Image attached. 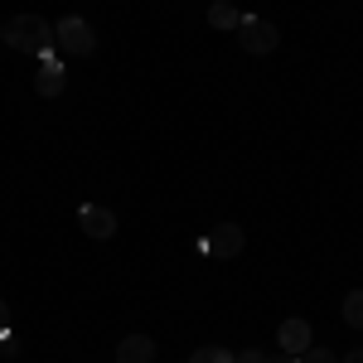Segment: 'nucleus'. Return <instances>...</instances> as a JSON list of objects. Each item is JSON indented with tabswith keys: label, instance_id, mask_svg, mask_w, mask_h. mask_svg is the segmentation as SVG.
I'll return each mask as SVG.
<instances>
[{
	"label": "nucleus",
	"instance_id": "1",
	"mask_svg": "<svg viewBox=\"0 0 363 363\" xmlns=\"http://www.w3.org/2000/svg\"><path fill=\"white\" fill-rule=\"evenodd\" d=\"M0 39L15 49V54H54V25L44 20V15H15V20H5V29H0Z\"/></svg>",
	"mask_w": 363,
	"mask_h": 363
},
{
	"label": "nucleus",
	"instance_id": "2",
	"mask_svg": "<svg viewBox=\"0 0 363 363\" xmlns=\"http://www.w3.org/2000/svg\"><path fill=\"white\" fill-rule=\"evenodd\" d=\"M54 49L68 58H83L97 49V34H92V25L87 20H78V15H68V20H58L54 25Z\"/></svg>",
	"mask_w": 363,
	"mask_h": 363
},
{
	"label": "nucleus",
	"instance_id": "3",
	"mask_svg": "<svg viewBox=\"0 0 363 363\" xmlns=\"http://www.w3.org/2000/svg\"><path fill=\"white\" fill-rule=\"evenodd\" d=\"M238 44L247 49V54H272L281 44V29L272 20H262V15H242L238 20Z\"/></svg>",
	"mask_w": 363,
	"mask_h": 363
},
{
	"label": "nucleus",
	"instance_id": "4",
	"mask_svg": "<svg viewBox=\"0 0 363 363\" xmlns=\"http://www.w3.org/2000/svg\"><path fill=\"white\" fill-rule=\"evenodd\" d=\"M199 247L208 252V257H238V252H242V228L238 223H218Z\"/></svg>",
	"mask_w": 363,
	"mask_h": 363
},
{
	"label": "nucleus",
	"instance_id": "5",
	"mask_svg": "<svg viewBox=\"0 0 363 363\" xmlns=\"http://www.w3.org/2000/svg\"><path fill=\"white\" fill-rule=\"evenodd\" d=\"M78 223H83L87 238H112L116 233V213L102 208V203H83V208H78Z\"/></svg>",
	"mask_w": 363,
	"mask_h": 363
},
{
	"label": "nucleus",
	"instance_id": "6",
	"mask_svg": "<svg viewBox=\"0 0 363 363\" xmlns=\"http://www.w3.org/2000/svg\"><path fill=\"white\" fill-rule=\"evenodd\" d=\"M310 320H286V325H281L277 330V344H281V354H296V359H301V354H306L310 349Z\"/></svg>",
	"mask_w": 363,
	"mask_h": 363
},
{
	"label": "nucleus",
	"instance_id": "7",
	"mask_svg": "<svg viewBox=\"0 0 363 363\" xmlns=\"http://www.w3.org/2000/svg\"><path fill=\"white\" fill-rule=\"evenodd\" d=\"M63 83H68V78H63V63H58L54 54H44V58H39V73H34L39 97H58V92H63Z\"/></svg>",
	"mask_w": 363,
	"mask_h": 363
},
{
	"label": "nucleus",
	"instance_id": "8",
	"mask_svg": "<svg viewBox=\"0 0 363 363\" xmlns=\"http://www.w3.org/2000/svg\"><path fill=\"white\" fill-rule=\"evenodd\" d=\"M116 363H155V339L145 335H126L116 349Z\"/></svg>",
	"mask_w": 363,
	"mask_h": 363
},
{
	"label": "nucleus",
	"instance_id": "9",
	"mask_svg": "<svg viewBox=\"0 0 363 363\" xmlns=\"http://www.w3.org/2000/svg\"><path fill=\"white\" fill-rule=\"evenodd\" d=\"M238 20H242V10H233L228 0H213L208 5V25L213 29H238Z\"/></svg>",
	"mask_w": 363,
	"mask_h": 363
},
{
	"label": "nucleus",
	"instance_id": "10",
	"mask_svg": "<svg viewBox=\"0 0 363 363\" xmlns=\"http://www.w3.org/2000/svg\"><path fill=\"white\" fill-rule=\"evenodd\" d=\"M344 320H349L354 330H363V291H349V296H344Z\"/></svg>",
	"mask_w": 363,
	"mask_h": 363
},
{
	"label": "nucleus",
	"instance_id": "11",
	"mask_svg": "<svg viewBox=\"0 0 363 363\" xmlns=\"http://www.w3.org/2000/svg\"><path fill=\"white\" fill-rule=\"evenodd\" d=\"M189 363H233V354H228V349H218V344H203V349H194V354H189Z\"/></svg>",
	"mask_w": 363,
	"mask_h": 363
},
{
	"label": "nucleus",
	"instance_id": "12",
	"mask_svg": "<svg viewBox=\"0 0 363 363\" xmlns=\"http://www.w3.org/2000/svg\"><path fill=\"white\" fill-rule=\"evenodd\" d=\"M296 363H339V354H330V349H306Z\"/></svg>",
	"mask_w": 363,
	"mask_h": 363
},
{
	"label": "nucleus",
	"instance_id": "13",
	"mask_svg": "<svg viewBox=\"0 0 363 363\" xmlns=\"http://www.w3.org/2000/svg\"><path fill=\"white\" fill-rule=\"evenodd\" d=\"M0 354H20V335L15 330H0Z\"/></svg>",
	"mask_w": 363,
	"mask_h": 363
},
{
	"label": "nucleus",
	"instance_id": "14",
	"mask_svg": "<svg viewBox=\"0 0 363 363\" xmlns=\"http://www.w3.org/2000/svg\"><path fill=\"white\" fill-rule=\"evenodd\" d=\"M233 363H267L262 349H242V354H233Z\"/></svg>",
	"mask_w": 363,
	"mask_h": 363
},
{
	"label": "nucleus",
	"instance_id": "15",
	"mask_svg": "<svg viewBox=\"0 0 363 363\" xmlns=\"http://www.w3.org/2000/svg\"><path fill=\"white\" fill-rule=\"evenodd\" d=\"M339 363H363V349H349V354H344Z\"/></svg>",
	"mask_w": 363,
	"mask_h": 363
},
{
	"label": "nucleus",
	"instance_id": "16",
	"mask_svg": "<svg viewBox=\"0 0 363 363\" xmlns=\"http://www.w3.org/2000/svg\"><path fill=\"white\" fill-rule=\"evenodd\" d=\"M0 330H10V306L0 301Z\"/></svg>",
	"mask_w": 363,
	"mask_h": 363
},
{
	"label": "nucleus",
	"instance_id": "17",
	"mask_svg": "<svg viewBox=\"0 0 363 363\" xmlns=\"http://www.w3.org/2000/svg\"><path fill=\"white\" fill-rule=\"evenodd\" d=\"M267 363H296V354H277V359H267Z\"/></svg>",
	"mask_w": 363,
	"mask_h": 363
}]
</instances>
